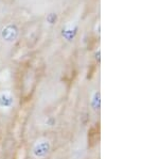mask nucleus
Listing matches in <instances>:
<instances>
[{"mask_svg":"<svg viewBox=\"0 0 159 159\" xmlns=\"http://www.w3.org/2000/svg\"><path fill=\"white\" fill-rule=\"evenodd\" d=\"M52 152V142L49 138L40 137L31 147V157L33 159H47Z\"/></svg>","mask_w":159,"mask_h":159,"instance_id":"obj_1","label":"nucleus"},{"mask_svg":"<svg viewBox=\"0 0 159 159\" xmlns=\"http://www.w3.org/2000/svg\"><path fill=\"white\" fill-rule=\"evenodd\" d=\"M16 104V96L11 89L0 90V112L9 113Z\"/></svg>","mask_w":159,"mask_h":159,"instance_id":"obj_2","label":"nucleus"},{"mask_svg":"<svg viewBox=\"0 0 159 159\" xmlns=\"http://www.w3.org/2000/svg\"><path fill=\"white\" fill-rule=\"evenodd\" d=\"M17 37H18V28H17L15 25L10 24L2 29L1 37L6 43L12 44L13 42L16 41Z\"/></svg>","mask_w":159,"mask_h":159,"instance_id":"obj_3","label":"nucleus"},{"mask_svg":"<svg viewBox=\"0 0 159 159\" xmlns=\"http://www.w3.org/2000/svg\"><path fill=\"white\" fill-rule=\"evenodd\" d=\"M89 107L93 112L98 113L101 110V92L100 90H93L89 95Z\"/></svg>","mask_w":159,"mask_h":159,"instance_id":"obj_4","label":"nucleus"}]
</instances>
